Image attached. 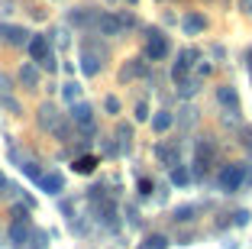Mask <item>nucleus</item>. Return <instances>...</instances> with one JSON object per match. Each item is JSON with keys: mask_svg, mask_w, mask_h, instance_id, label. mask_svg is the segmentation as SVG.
I'll return each mask as SVG.
<instances>
[{"mask_svg": "<svg viewBox=\"0 0 252 249\" xmlns=\"http://www.w3.org/2000/svg\"><path fill=\"white\" fill-rule=\"evenodd\" d=\"M13 7H16L13 0H3V3H0V16H10V13H13Z\"/></svg>", "mask_w": 252, "mask_h": 249, "instance_id": "37", "label": "nucleus"}, {"mask_svg": "<svg viewBox=\"0 0 252 249\" xmlns=\"http://www.w3.org/2000/svg\"><path fill=\"white\" fill-rule=\"evenodd\" d=\"M217 159V140L214 136H204V140H197V146H194V175H207L210 165H214Z\"/></svg>", "mask_w": 252, "mask_h": 249, "instance_id": "2", "label": "nucleus"}, {"mask_svg": "<svg viewBox=\"0 0 252 249\" xmlns=\"http://www.w3.org/2000/svg\"><path fill=\"white\" fill-rule=\"evenodd\" d=\"M120 23H123V30H133V26H139L136 13H120Z\"/></svg>", "mask_w": 252, "mask_h": 249, "instance_id": "33", "label": "nucleus"}, {"mask_svg": "<svg viewBox=\"0 0 252 249\" xmlns=\"http://www.w3.org/2000/svg\"><path fill=\"white\" fill-rule=\"evenodd\" d=\"M0 91H3V94H7V91H10V81L3 78V74H0Z\"/></svg>", "mask_w": 252, "mask_h": 249, "instance_id": "42", "label": "nucleus"}, {"mask_svg": "<svg viewBox=\"0 0 252 249\" xmlns=\"http://www.w3.org/2000/svg\"><path fill=\"white\" fill-rule=\"evenodd\" d=\"M68 23H71V26H78V30H94V26H97V13H94V10H88V7L71 10Z\"/></svg>", "mask_w": 252, "mask_h": 249, "instance_id": "13", "label": "nucleus"}, {"mask_svg": "<svg viewBox=\"0 0 252 249\" xmlns=\"http://www.w3.org/2000/svg\"><path fill=\"white\" fill-rule=\"evenodd\" d=\"M249 68H252V49H249Z\"/></svg>", "mask_w": 252, "mask_h": 249, "instance_id": "44", "label": "nucleus"}, {"mask_svg": "<svg viewBox=\"0 0 252 249\" xmlns=\"http://www.w3.org/2000/svg\"><path fill=\"white\" fill-rule=\"evenodd\" d=\"M149 120H152V130L156 133H168L171 126H175V113H171V110H156Z\"/></svg>", "mask_w": 252, "mask_h": 249, "instance_id": "16", "label": "nucleus"}, {"mask_svg": "<svg viewBox=\"0 0 252 249\" xmlns=\"http://www.w3.org/2000/svg\"><path fill=\"white\" fill-rule=\"evenodd\" d=\"M194 213H197V207H194V204H185V207H178V211L171 213V220H175V223H191Z\"/></svg>", "mask_w": 252, "mask_h": 249, "instance_id": "23", "label": "nucleus"}, {"mask_svg": "<svg viewBox=\"0 0 252 249\" xmlns=\"http://www.w3.org/2000/svg\"><path fill=\"white\" fill-rule=\"evenodd\" d=\"M217 188L223 194H239L246 188V162H230V165H223L220 175H217Z\"/></svg>", "mask_w": 252, "mask_h": 249, "instance_id": "1", "label": "nucleus"}, {"mask_svg": "<svg viewBox=\"0 0 252 249\" xmlns=\"http://www.w3.org/2000/svg\"><path fill=\"white\" fill-rule=\"evenodd\" d=\"M10 188H13V184H10V181H7V175H3V172H0V194H7Z\"/></svg>", "mask_w": 252, "mask_h": 249, "instance_id": "38", "label": "nucleus"}, {"mask_svg": "<svg viewBox=\"0 0 252 249\" xmlns=\"http://www.w3.org/2000/svg\"><path fill=\"white\" fill-rule=\"evenodd\" d=\"M117 142H120L123 149L133 146V126H129V123H120V126H117Z\"/></svg>", "mask_w": 252, "mask_h": 249, "instance_id": "24", "label": "nucleus"}, {"mask_svg": "<svg viewBox=\"0 0 252 249\" xmlns=\"http://www.w3.org/2000/svg\"><path fill=\"white\" fill-rule=\"evenodd\" d=\"M30 240H32V249H45V243H49V233H45V230H36Z\"/></svg>", "mask_w": 252, "mask_h": 249, "instance_id": "29", "label": "nucleus"}, {"mask_svg": "<svg viewBox=\"0 0 252 249\" xmlns=\"http://www.w3.org/2000/svg\"><path fill=\"white\" fill-rule=\"evenodd\" d=\"M39 68H45V71H55V68H59V59H55V52H49V55L39 62Z\"/></svg>", "mask_w": 252, "mask_h": 249, "instance_id": "30", "label": "nucleus"}, {"mask_svg": "<svg viewBox=\"0 0 252 249\" xmlns=\"http://www.w3.org/2000/svg\"><path fill=\"white\" fill-rule=\"evenodd\" d=\"M171 172V184H175V188H188V184H191V172H188V165H175V169H168Z\"/></svg>", "mask_w": 252, "mask_h": 249, "instance_id": "21", "label": "nucleus"}, {"mask_svg": "<svg viewBox=\"0 0 252 249\" xmlns=\"http://www.w3.org/2000/svg\"><path fill=\"white\" fill-rule=\"evenodd\" d=\"M126 3H129V7H136V3H139V0H126Z\"/></svg>", "mask_w": 252, "mask_h": 249, "instance_id": "43", "label": "nucleus"}, {"mask_svg": "<svg viewBox=\"0 0 252 249\" xmlns=\"http://www.w3.org/2000/svg\"><path fill=\"white\" fill-rule=\"evenodd\" d=\"M104 107H107V113H113V117H117L120 110H123V104H120V97H107Z\"/></svg>", "mask_w": 252, "mask_h": 249, "instance_id": "32", "label": "nucleus"}, {"mask_svg": "<svg viewBox=\"0 0 252 249\" xmlns=\"http://www.w3.org/2000/svg\"><path fill=\"white\" fill-rule=\"evenodd\" d=\"M149 117H152V113H149V104H146V101H139V104H136V120L142 123V120H149Z\"/></svg>", "mask_w": 252, "mask_h": 249, "instance_id": "35", "label": "nucleus"}, {"mask_svg": "<svg viewBox=\"0 0 252 249\" xmlns=\"http://www.w3.org/2000/svg\"><path fill=\"white\" fill-rule=\"evenodd\" d=\"M243 142H246V149H252V130H249V126L243 130Z\"/></svg>", "mask_w": 252, "mask_h": 249, "instance_id": "41", "label": "nucleus"}, {"mask_svg": "<svg viewBox=\"0 0 252 249\" xmlns=\"http://www.w3.org/2000/svg\"><path fill=\"white\" fill-rule=\"evenodd\" d=\"M7 236H10V243H13V249H26L30 246V227H26V220H13Z\"/></svg>", "mask_w": 252, "mask_h": 249, "instance_id": "11", "label": "nucleus"}, {"mask_svg": "<svg viewBox=\"0 0 252 249\" xmlns=\"http://www.w3.org/2000/svg\"><path fill=\"white\" fill-rule=\"evenodd\" d=\"M59 110L52 107V104H42V107H39V126H42V130H52L55 123H59Z\"/></svg>", "mask_w": 252, "mask_h": 249, "instance_id": "20", "label": "nucleus"}, {"mask_svg": "<svg viewBox=\"0 0 252 249\" xmlns=\"http://www.w3.org/2000/svg\"><path fill=\"white\" fill-rule=\"evenodd\" d=\"M136 188H139V194H142V198H152V191H156V184L149 181V178H139V184H136Z\"/></svg>", "mask_w": 252, "mask_h": 249, "instance_id": "31", "label": "nucleus"}, {"mask_svg": "<svg viewBox=\"0 0 252 249\" xmlns=\"http://www.w3.org/2000/svg\"><path fill=\"white\" fill-rule=\"evenodd\" d=\"M26 49H30V59L39 65V62H42L45 55L52 52V42H49V36H42V33H32L30 42H26Z\"/></svg>", "mask_w": 252, "mask_h": 249, "instance_id": "8", "label": "nucleus"}, {"mask_svg": "<svg viewBox=\"0 0 252 249\" xmlns=\"http://www.w3.org/2000/svg\"><path fill=\"white\" fill-rule=\"evenodd\" d=\"M97 165H100V159H97V155H74V162H71L74 175H91Z\"/></svg>", "mask_w": 252, "mask_h": 249, "instance_id": "17", "label": "nucleus"}, {"mask_svg": "<svg viewBox=\"0 0 252 249\" xmlns=\"http://www.w3.org/2000/svg\"><path fill=\"white\" fill-rule=\"evenodd\" d=\"M100 68H104L100 55L94 52V45L84 42V45H81V71L88 74V78H97V74H100Z\"/></svg>", "mask_w": 252, "mask_h": 249, "instance_id": "7", "label": "nucleus"}, {"mask_svg": "<svg viewBox=\"0 0 252 249\" xmlns=\"http://www.w3.org/2000/svg\"><path fill=\"white\" fill-rule=\"evenodd\" d=\"M175 84H178L181 97H194L197 94V78H181V81H175Z\"/></svg>", "mask_w": 252, "mask_h": 249, "instance_id": "25", "label": "nucleus"}, {"mask_svg": "<svg viewBox=\"0 0 252 249\" xmlns=\"http://www.w3.org/2000/svg\"><path fill=\"white\" fill-rule=\"evenodd\" d=\"M39 188L45 191V194H62L65 191V175L62 172H42V178H39Z\"/></svg>", "mask_w": 252, "mask_h": 249, "instance_id": "10", "label": "nucleus"}, {"mask_svg": "<svg viewBox=\"0 0 252 249\" xmlns=\"http://www.w3.org/2000/svg\"><path fill=\"white\" fill-rule=\"evenodd\" d=\"M3 107H7V110H13V113H16V110H20V104H16L13 97H3Z\"/></svg>", "mask_w": 252, "mask_h": 249, "instance_id": "40", "label": "nucleus"}, {"mask_svg": "<svg viewBox=\"0 0 252 249\" xmlns=\"http://www.w3.org/2000/svg\"><path fill=\"white\" fill-rule=\"evenodd\" d=\"M149 74V59L142 55V59H133L129 65L123 68V81H129V78H146Z\"/></svg>", "mask_w": 252, "mask_h": 249, "instance_id": "18", "label": "nucleus"}, {"mask_svg": "<svg viewBox=\"0 0 252 249\" xmlns=\"http://www.w3.org/2000/svg\"><path fill=\"white\" fill-rule=\"evenodd\" d=\"M62 97H65L68 104H74L78 97H81V84H78V81H68V84H62Z\"/></svg>", "mask_w": 252, "mask_h": 249, "instance_id": "26", "label": "nucleus"}, {"mask_svg": "<svg viewBox=\"0 0 252 249\" xmlns=\"http://www.w3.org/2000/svg\"><path fill=\"white\" fill-rule=\"evenodd\" d=\"M68 120H71L74 126H81L88 136H94V133H97V126H94V107H91V104H84V101H74L71 104Z\"/></svg>", "mask_w": 252, "mask_h": 249, "instance_id": "4", "label": "nucleus"}, {"mask_svg": "<svg viewBox=\"0 0 252 249\" xmlns=\"http://www.w3.org/2000/svg\"><path fill=\"white\" fill-rule=\"evenodd\" d=\"M217 101H220L223 107H230V110L239 107V94H236L233 84H220V88H217Z\"/></svg>", "mask_w": 252, "mask_h": 249, "instance_id": "19", "label": "nucleus"}, {"mask_svg": "<svg viewBox=\"0 0 252 249\" xmlns=\"http://www.w3.org/2000/svg\"><path fill=\"white\" fill-rule=\"evenodd\" d=\"M194 59H200V52H197V49H181V52H178V62L171 65V78H175V81L188 78V71H191Z\"/></svg>", "mask_w": 252, "mask_h": 249, "instance_id": "6", "label": "nucleus"}, {"mask_svg": "<svg viewBox=\"0 0 252 249\" xmlns=\"http://www.w3.org/2000/svg\"><path fill=\"white\" fill-rule=\"evenodd\" d=\"M181 30L188 36H200V33L207 30V20H204V13H185L181 16Z\"/></svg>", "mask_w": 252, "mask_h": 249, "instance_id": "14", "label": "nucleus"}, {"mask_svg": "<svg viewBox=\"0 0 252 249\" xmlns=\"http://www.w3.org/2000/svg\"><path fill=\"white\" fill-rule=\"evenodd\" d=\"M30 36H32V33L23 30V26H7V23H0V39H3L7 45H26Z\"/></svg>", "mask_w": 252, "mask_h": 249, "instance_id": "9", "label": "nucleus"}, {"mask_svg": "<svg viewBox=\"0 0 252 249\" xmlns=\"http://www.w3.org/2000/svg\"><path fill=\"white\" fill-rule=\"evenodd\" d=\"M100 36H107V39H117V36H123V23H120V13H100L97 16V26H94Z\"/></svg>", "mask_w": 252, "mask_h": 249, "instance_id": "5", "label": "nucleus"}, {"mask_svg": "<svg viewBox=\"0 0 252 249\" xmlns=\"http://www.w3.org/2000/svg\"><path fill=\"white\" fill-rule=\"evenodd\" d=\"M13 220H26V223H30V207H20V204H16L13 207Z\"/></svg>", "mask_w": 252, "mask_h": 249, "instance_id": "36", "label": "nucleus"}, {"mask_svg": "<svg viewBox=\"0 0 252 249\" xmlns=\"http://www.w3.org/2000/svg\"><path fill=\"white\" fill-rule=\"evenodd\" d=\"M168 55H171L168 36H165L162 30H149V36H146V59L156 65V62H165Z\"/></svg>", "mask_w": 252, "mask_h": 249, "instance_id": "3", "label": "nucleus"}, {"mask_svg": "<svg viewBox=\"0 0 252 249\" xmlns=\"http://www.w3.org/2000/svg\"><path fill=\"white\" fill-rule=\"evenodd\" d=\"M20 172H23L26 178H32V181H39V178H42V172H39V165H36L32 159H26V162L20 159Z\"/></svg>", "mask_w": 252, "mask_h": 249, "instance_id": "27", "label": "nucleus"}, {"mask_svg": "<svg viewBox=\"0 0 252 249\" xmlns=\"http://www.w3.org/2000/svg\"><path fill=\"white\" fill-rule=\"evenodd\" d=\"M194 120H197V110H194V107H185V110H181V117H178L181 126H194Z\"/></svg>", "mask_w": 252, "mask_h": 249, "instance_id": "28", "label": "nucleus"}, {"mask_svg": "<svg viewBox=\"0 0 252 249\" xmlns=\"http://www.w3.org/2000/svg\"><path fill=\"white\" fill-rule=\"evenodd\" d=\"M239 10H243L246 16H252V0H239Z\"/></svg>", "mask_w": 252, "mask_h": 249, "instance_id": "39", "label": "nucleus"}, {"mask_svg": "<svg viewBox=\"0 0 252 249\" xmlns=\"http://www.w3.org/2000/svg\"><path fill=\"white\" fill-rule=\"evenodd\" d=\"M156 159L162 162L165 169H175V165H178V142H158L156 146Z\"/></svg>", "mask_w": 252, "mask_h": 249, "instance_id": "12", "label": "nucleus"}, {"mask_svg": "<svg viewBox=\"0 0 252 249\" xmlns=\"http://www.w3.org/2000/svg\"><path fill=\"white\" fill-rule=\"evenodd\" d=\"M168 246H171V240H168L165 233H152V236H149V240L142 243L139 249H168Z\"/></svg>", "mask_w": 252, "mask_h": 249, "instance_id": "22", "label": "nucleus"}, {"mask_svg": "<svg viewBox=\"0 0 252 249\" xmlns=\"http://www.w3.org/2000/svg\"><path fill=\"white\" fill-rule=\"evenodd\" d=\"M249 217H252V213L243 207V211H236V213H233V223H236V227H246V223H249Z\"/></svg>", "mask_w": 252, "mask_h": 249, "instance_id": "34", "label": "nucleus"}, {"mask_svg": "<svg viewBox=\"0 0 252 249\" xmlns=\"http://www.w3.org/2000/svg\"><path fill=\"white\" fill-rule=\"evenodd\" d=\"M20 81H23V88H39V65L36 62H23L20 68Z\"/></svg>", "mask_w": 252, "mask_h": 249, "instance_id": "15", "label": "nucleus"}]
</instances>
